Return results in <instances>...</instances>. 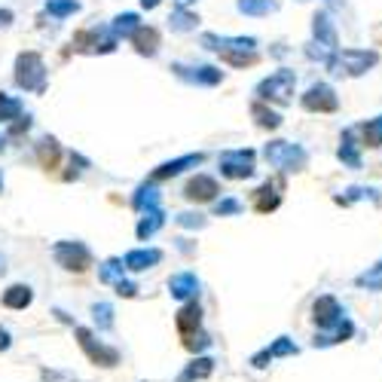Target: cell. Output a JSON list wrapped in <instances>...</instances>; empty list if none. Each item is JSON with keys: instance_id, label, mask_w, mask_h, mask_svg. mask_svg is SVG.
Segmentation results:
<instances>
[{"instance_id": "1", "label": "cell", "mask_w": 382, "mask_h": 382, "mask_svg": "<svg viewBox=\"0 0 382 382\" xmlns=\"http://www.w3.org/2000/svg\"><path fill=\"white\" fill-rule=\"evenodd\" d=\"M379 55L373 49H339L328 59V70L336 77H361L367 74L370 68H376Z\"/></svg>"}, {"instance_id": "2", "label": "cell", "mask_w": 382, "mask_h": 382, "mask_svg": "<svg viewBox=\"0 0 382 382\" xmlns=\"http://www.w3.org/2000/svg\"><path fill=\"white\" fill-rule=\"evenodd\" d=\"M16 86L25 92H46V65L40 52H19L16 59Z\"/></svg>"}, {"instance_id": "3", "label": "cell", "mask_w": 382, "mask_h": 382, "mask_svg": "<svg viewBox=\"0 0 382 382\" xmlns=\"http://www.w3.org/2000/svg\"><path fill=\"white\" fill-rule=\"evenodd\" d=\"M263 157L270 165L281 168V172H303L309 162V153L294 141H270L263 147Z\"/></svg>"}, {"instance_id": "4", "label": "cell", "mask_w": 382, "mask_h": 382, "mask_svg": "<svg viewBox=\"0 0 382 382\" xmlns=\"http://www.w3.org/2000/svg\"><path fill=\"white\" fill-rule=\"evenodd\" d=\"M294 89H296V74H294V70H288V68H281V70H275V74L266 77V80H260L254 92H257L260 101L288 104V101H291V95H294Z\"/></svg>"}, {"instance_id": "5", "label": "cell", "mask_w": 382, "mask_h": 382, "mask_svg": "<svg viewBox=\"0 0 382 382\" xmlns=\"http://www.w3.org/2000/svg\"><path fill=\"white\" fill-rule=\"evenodd\" d=\"M254 159H257V153H254V150H223L217 162H221L223 178L242 181V178H251V174H254Z\"/></svg>"}, {"instance_id": "6", "label": "cell", "mask_w": 382, "mask_h": 382, "mask_svg": "<svg viewBox=\"0 0 382 382\" xmlns=\"http://www.w3.org/2000/svg\"><path fill=\"white\" fill-rule=\"evenodd\" d=\"M174 77H181L183 83H193V86H217L223 80V70L214 65H172Z\"/></svg>"}, {"instance_id": "7", "label": "cell", "mask_w": 382, "mask_h": 382, "mask_svg": "<svg viewBox=\"0 0 382 382\" xmlns=\"http://www.w3.org/2000/svg\"><path fill=\"white\" fill-rule=\"evenodd\" d=\"M345 318V309L339 306V300L334 294H324L315 300L312 306V321L318 324L321 330H336V324Z\"/></svg>"}, {"instance_id": "8", "label": "cell", "mask_w": 382, "mask_h": 382, "mask_svg": "<svg viewBox=\"0 0 382 382\" xmlns=\"http://www.w3.org/2000/svg\"><path fill=\"white\" fill-rule=\"evenodd\" d=\"M303 108L309 113H334L339 108V98L328 83H315V86H309L306 95H303Z\"/></svg>"}, {"instance_id": "9", "label": "cell", "mask_w": 382, "mask_h": 382, "mask_svg": "<svg viewBox=\"0 0 382 382\" xmlns=\"http://www.w3.org/2000/svg\"><path fill=\"white\" fill-rule=\"evenodd\" d=\"M55 260H59L65 270L83 272V270H89L92 254H89V248L83 242H59V245H55Z\"/></svg>"}, {"instance_id": "10", "label": "cell", "mask_w": 382, "mask_h": 382, "mask_svg": "<svg viewBox=\"0 0 382 382\" xmlns=\"http://www.w3.org/2000/svg\"><path fill=\"white\" fill-rule=\"evenodd\" d=\"M202 46L211 52H257V40L254 37H221V34H202Z\"/></svg>"}, {"instance_id": "11", "label": "cell", "mask_w": 382, "mask_h": 382, "mask_svg": "<svg viewBox=\"0 0 382 382\" xmlns=\"http://www.w3.org/2000/svg\"><path fill=\"white\" fill-rule=\"evenodd\" d=\"M74 46L77 49H83V52H113L117 49V37H113L110 31H83V34H77V40H74Z\"/></svg>"}, {"instance_id": "12", "label": "cell", "mask_w": 382, "mask_h": 382, "mask_svg": "<svg viewBox=\"0 0 382 382\" xmlns=\"http://www.w3.org/2000/svg\"><path fill=\"white\" fill-rule=\"evenodd\" d=\"M217 193H221V183L214 178H208V174H196V178H190L187 187H183V196H187L190 202H211Z\"/></svg>"}, {"instance_id": "13", "label": "cell", "mask_w": 382, "mask_h": 382, "mask_svg": "<svg viewBox=\"0 0 382 382\" xmlns=\"http://www.w3.org/2000/svg\"><path fill=\"white\" fill-rule=\"evenodd\" d=\"M202 153H187V157H178V159H168V162H162V165L153 172V181H165V178H174V174H181V172H187V168H196V165H202Z\"/></svg>"}, {"instance_id": "14", "label": "cell", "mask_w": 382, "mask_h": 382, "mask_svg": "<svg viewBox=\"0 0 382 382\" xmlns=\"http://www.w3.org/2000/svg\"><path fill=\"white\" fill-rule=\"evenodd\" d=\"M312 34H315V43L321 49H328V52H334V49H336V28H334V22H330L328 12H315Z\"/></svg>"}, {"instance_id": "15", "label": "cell", "mask_w": 382, "mask_h": 382, "mask_svg": "<svg viewBox=\"0 0 382 382\" xmlns=\"http://www.w3.org/2000/svg\"><path fill=\"white\" fill-rule=\"evenodd\" d=\"M77 336H80V345L89 352V358L95 361V364H101V367H113V364H117V361H119V355H117V352H113V349H104L101 343H98V345H92V339H89V330H77Z\"/></svg>"}, {"instance_id": "16", "label": "cell", "mask_w": 382, "mask_h": 382, "mask_svg": "<svg viewBox=\"0 0 382 382\" xmlns=\"http://www.w3.org/2000/svg\"><path fill=\"white\" fill-rule=\"evenodd\" d=\"M336 157L343 159V165L349 168H361V153H358V144H355V129H345L343 138H339V150Z\"/></svg>"}, {"instance_id": "17", "label": "cell", "mask_w": 382, "mask_h": 382, "mask_svg": "<svg viewBox=\"0 0 382 382\" xmlns=\"http://www.w3.org/2000/svg\"><path fill=\"white\" fill-rule=\"evenodd\" d=\"M355 288L370 291V294H382V260H376L373 266H367L364 272L355 275Z\"/></svg>"}, {"instance_id": "18", "label": "cell", "mask_w": 382, "mask_h": 382, "mask_svg": "<svg viewBox=\"0 0 382 382\" xmlns=\"http://www.w3.org/2000/svg\"><path fill=\"white\" fill-rule=\"evenodd\" d=\"M141 31V16L138 12H119L117 19H113V25H110V34L113 37H135V34Z\"/></svg>"}, {"instance_id": "19", "label": "cell", "mask_w": 382, "mask_h": 382, "mask_svg": "<svg viewBox=\"0 0 382 382\" xmlns=\"http://www.w3.org/2000/svg\"><path fill=\"white\" fill-rule=\"evenodd\" d=\"M281 205V193H279V187H275L272 181H266L263 187L257 190V202H254V208L260 211V214H270V211H275Z\"/></svg>"}, {"instance_id": "20", "label": "cell", "mask_w": 382, "mask_h": 382, "mask_svg": "<svg viewBox=\"0 0 382 382\" xmlns=\"http://www.w3.org/2000/svg\"><path fill=\"white\" fill-rule=\"evenodd\" d=\"M159 260H162V251H157V248L125 254V266H129V270H150V266H157Z\"/></svg>"}, {"instance_id": "21", "label": "cell", "mask_w": 382, "mask_h": 382, "mask_svg": "<svg viewBox=\"0 0 382 382\" xmlns=\"http://www.w3.org/2000/svg\"><path fill=\"white\" fill-rule=\"evenodd\" d=\"M132 43H135V49L141 55H157V49H159V31L157 28H144L141 25V31L132 37Z\"/></svg>"}, {"instance_id": "22", "label": "cell", "mask_w": 382, "mask_h": 382, "mask_svg": "<svg viewBox=\"0 0 382 382\" xmlns=\"http://www.w3.org/2000/svg\"><path fill=\"white\" fill-rule=\"evenodd\" d=\"M132 205H135L138 211H153V208H159V190H157V183H141L138 187V193H135V199H132Z\"/></svg>"}, {"instance_id": "23", "label": "cell", "mask_w": 382, "mask_h": 382, "mask_svg": "<svg viewBox=\"0 0 382 382\" xmlns=\"http://www.w3.org/2000/svg\"><path fill=\"white\" fill-rule=\"evenodd\" d=\"M236 10L242 12V16L260 19V16H270V12L279 10V3H275V0H236Z\"/></svg>"}, {"instance_id": "24", "label": "cell", "mask_w": 382, "mask_h": 382, "mask_svg": "<svg viewBox=\"0 0 382 382\" xmlns=\"http://www.w3.org/2000/svg\"><path fill=\"white\" fill-rule=\"evenodd\" d=\"M168 288H172V294L174 296H193L196 291H199V279H196L193 272H181V275H174L172 281H168Z\"/></svg>"}, {"instance_id": "25", "label": "cell", "mask_w": 382, "mask_h": 382, "mask_svg": "<svg viewBox=\"0 0 382 382\" xmlns=\"http://www.w3.org/2000/svg\"><path fill=\"white\" fill-rule=\"evenodd\" d=\"M37 157H40V165L43 168H55L59 165V157H61V147L55 138H43L37 144Z\"/></svg>"}, {"instance_id": "26", "label": "cell", "mask_w": 382, "mask_h": 382, "mask_svg": "<svg viewBox=\"0 0 382 382\" xmlns=\"http://www.w3.org/2000/svg\"><path fill=\"white\" fill-rule=\"evenodd\" d=\"M162 223H165V214H162V208L144 211V217H141V223H138V239H150Z\"/></svg>"}, {"instance_id": "27", "label": "cell", "mask_w": 382, "mask_h": 382, "mask_svg": "<svg viewBox=\"0 0 382 382\" xmlns=\"http://www.w3.org/2000/svg\"><path fill=\"white\" fill-rule=\"evenodd\" d=\"M22 110H25V104L19 101V98L0 92V123H16V119L22 117Z\"/></svg>"}, {"instance_id": "28", "label": "cell", "mask_w": 382, "mask_h": 382, "mask_svg": "<svg viewBox=\"0 0 382 382\" xmlns=\"http://www.w3.org/2000/svg\"><path fill=\"white\" fill-rule=\"evenodd\" d=\"M3 306H10V309L31 306V288H28V285H12L10 291L3 294Z\"/></svg>"}, {"instance_id": "29", "label": "cell", "mask_w": 382, "mask_h": 382, "mask_svg": "<svg viewBox=\"0 0 382 382\" xmlns=\"http://www.w3.org/2000/svg\"><path fill=\"white\" fill-rule=\"evenodd\" d=\"M168 25H172V31H196V25H199V16L190 10H174L172 16H168Z\"/></svg>"}, {"instance_id": "30", "label": "cell", "mask_w": 382, "mask_h": 382, "mask_svg": "<svg viewBox=\"0 0 382 382\" xmlns=\"http://www.w3.org/2000/svg\"><path fill=\"white\" fill-rule=\"evenodd\" d=\"M361 135H364V147H373V150L382 147V117L361 123Z\"/></svg>"}, {"instance_id": "31", "label": "cell", "mask_w": 382, "mask_h": 382, "mask_svg": "<svg viewBox=\"0 0 382 382\" xmlns=\"http://www.w3.org/2000/svg\"><path fill=\"white\" fill-rule=\"evenodd\" d=\"M199 315H202L199 303H190V306H183L181 312H178V328H181V334H190L193 328H199Z\"/></svg>"}, {"instance_id": "32", "label": "cell", "mask_w": 382, "mask_h": 382, "mask_svg": "<svg viewBox=\"0 0 382 382\" xmlns=\"http://www.w3.org/2000/svg\"><path fill=\"white\" fill-rule=\"evenodd\" d=\"M251 117L257 119L260 129H279V125H281V117H279V113H275V110H266L260 101L251 104Z\"/></svg>"}, {"instance_id": "33", "label": "cell", "mask_w": 382, "mask_h": 382, "mask_svg": "<svg viewBox=\"0 0 382 382\" xmlns=\"http://www.w3.org/2000/svg\"><path fill=\"white\" fill-rule=\"evenodd\" d=\"M367 196H370L373 202H379V193L373 187H349L343 196H336V202L339 205H352V202H358V199H367Z\"/></svg>"}, {"instance_id": "34", "label": "cell", "mask_w": 382, "mask_h": 382, "mask_svg": "<svg viewBox=\"0 0 382 382\" xmlns=\"http://www.w3.org/2000/svg\"><path fill=\"white\" fill-rule=\"evenodd\" d=\"M46 10H49V16L65 19V16H74V12L80 10V3H77V0H49Z\"/></svg>"}, {"instance_id": "35", "label": "cell", "mask_w": 382, "mask_h": 382, "mask_svg": "<svg viewBox=\"0 0 382 382\" xmlns=\"http://www.w3.org/2000/svg\"><path fill=\"white\" fill-rule=\"evenodd\" d=\"M296 352H300V349H296V343H294L291 336H279V339L272 343L270 355H272V358H288V355H296Z\"/></svg>"}, {"instance_id": "36", "label": "cell", "mask_w": 382, "mask_h": 382, "mask_svg": "<svg viewBox=\"0 0 382 382\" xmlns=\"http://www.w3.org/2000/svg\"><path fill=\"white\" fill-rule=\"evenodd\" d=\"M223 61H230V65H236V68H251V65H257V52H226L221 55Z\"/></svg>"}, {"instance_id": "37", "label": "cell", "mask_w": 382, "mask_h": 382, "mask_svg": "<svg viewBox=\"0 0 382 382\" xmlns=\"http://www.w3.org/2000/svg\"><path fill=\"white\" fill-rule=\"evenodd\" d=\"M330 336H334V345H336V343H349V339L355 336V321H352V318H343V321L336 324V330H334Z\"/></svg>"}, {"instance_id": "38", "label": "cell", "mask_w": 382, "mask_h": 382, "mask_svg": "<svg viewBox=\"0 0 382 382\" xmlns=\"http://www.w3.org/2000/svg\"><path fill=\"white\" fill-rule=\"evenodd\" d=\"M242 211V202L239 199H232V196H226V199H221L214 205V214H221V217H226V214H239Z\"/></svg>"}, {"instance_id": "39", "label": "cell", "mask_w": 382, "mask_h": 382, "mask_svg": "<svg viewBox=\"0 0 382 382\" xmlns=\"http://www.w3.org/2000/svg\"><path fill=\"white\" fill-rule=\"evenodd\" d=\"M119 272H123V266H119V260H108V263L101 266V279H104V281H113Z\"/></svg>"}, {"instance_id": "40", "label": "cell", "mask_w": 382, "mask_h": 382, "mask_svg": "<svg viewBox=\"0 0 382 382\" xmlns=\"http://www.w3.org/2000/svg\"><path fill=\"white\" fill-rule=\"evenodd\" d=\"M28 129H31V117H28V113H25V117H19L16 123L10 125V138H16V135H25Z\"/></svg>"}, {"instance_id": "41", "label": "cell", "mask_w": 382, "mask_h": 382, "mask_svg": "<svg viewBox=\"0 0 382 382\" xmlns=\"http://www.w3.org/2000/svg\"><path fill=\"white\" fill-rule=\"evenodd\" d=\"M178 223L181 226H205V217L202 214H193V211H187V214H178Z\"/></svg>"}, {"instance_id": "42", "label": "cell", "mask_w": 382, "mask_h": 382, "mask_svg": "<svg viewBox=\"0 0 382 382\" xmlns=\"http://www.w3.org/2000/svg\"><path fill=\"white\" fill-rule=\"evenodd\" d=\"M266 361H272L270 349H263V352H260V355H254V361H251V364H254V367H266Z\"/></svg>"}, {"instance_id": "43", "label": "cell", "mask_w": 382, "mask_h": 382, "mask_svg": "<svg viewBox=\"0 0 382 382\" xmlns=\"http://www.w3.org/2000/svg\"><path fill=\"white\" fill-rule=\"evenodd\" d=\"M119 294H125V296H135V291H138V288L135 285H132V281H119Z\"/></svg>"}, {"instance_id": "44", "label": "cell", "mask_w": 382, "mask_h": 382, "mask_svg": "<svg viewBox=\"0 0 382 382\" xmlns=\"http://www.w3.org/2000/svg\"><path fill=\"white\" fill-rule=\"evenodd\" d=\"M12 22V10H0V28H6Z\"/></svg>"}, {"instance_id": "45", "label": "cell", "mask_w": 382, "mask_h": 382, "mask_svg": "<svg viewBox=\"0 0 382 382\" xmlns=\"http://www.w3.org/2000/svg\"><path fill=\"white\" fill-rule=\"evenodd\" d=\"M159 3H162V0H141V6H144V10H157Z\"/></svg>"}, {"instance_id": "46", "label": "cell", "mask_w": 382, "mask_h": 382, "mask_svg": "<svg viewBox=\"0 0 382 382\" xmlns=\"http://www.w3.org/2000/svg\"><path fill=\"white\" fill-rule=\"evenodd\" d=\"M6 345H10V334H6V330H0V349H6Z\"/></svg>"}, {"instance_id": "47", "label": "cell", "mask_w": 382, "mask_h": 382, "mask_svg": "<svg viewBox=\"0 0 382 382\" xmlns=\"http://www.w3.org/2000/svg\"><path fill=\"white\" fill-rule=\"evenodd\" d=\"M190 3H196V0H174V6H178V10H187Z\"/></svg>"}, {"instance_id": "48", "label": "cell", "mask_w": 382, "mask_h": 382, "mask_svg": "<svg viewBox=\"0 0 382 382\" xmlns=\"http://www.w3.org/2000/svg\"><path fill=\"white\" fill-rule=\"evenodd\" d=\"M3 147H6V135H3V132H0V150H3Z\"/></svg>"}, {"instance_id": "49", "label": "cell", "mask_w": 382, "mask_h": 382, "mask_svg": "<svg viewBox=\"0 0 382 382\" xmlns=\"http://www.w3.org/2000/svg\"><path fill=\"white\" fill-rule=\"evenodd\" d=\"M0 190H3V174H0Z\"/></svg>"}]
</instances>
